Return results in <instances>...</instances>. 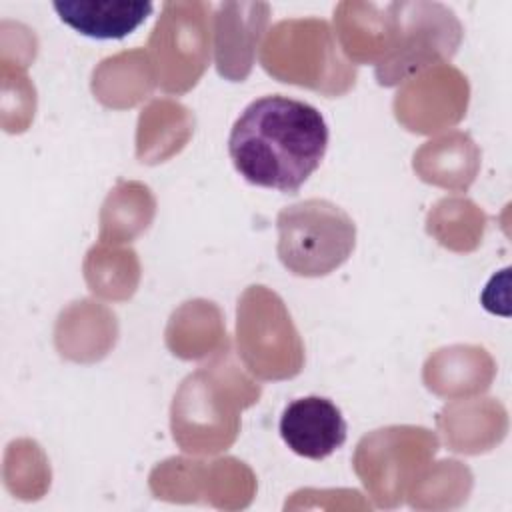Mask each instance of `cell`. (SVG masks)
Segmentation results:
<instances>
[{
	"instance_id": "6da1fadb",
	"label": "cell",
	"mask_w": 512,
	"mask_h": 512,
	"mask_svg": "<svg viewBox=\"0 0 512 512\" xmlns=\"http://www.w3.org/2000/svg\"><path fill=\"white\" fill-rule=\"evenodd\" d=\"M328 136L318 108L284 94H268L250 102L236 118L228 154L246 182L296 194L322 164Z\"/></svg>"
},
{
	"instance_id": "7a4b0ae2",
	"label": "cell",
	"mask_w": 512,
	"mask_h": 512,
	"mask_svg": "<svg viewBox=\"0 0 512 512\" xmlns=\"http://www.w3.org/2000/svg\"><path fill=\"white\" fill-rule=\"evenodd\" d=\"M386 20V52L376 66L382 86L398 84L432 62L452 58L462 38L454 12L436 2L386 4Z\"/></svg>"
},
{
	"instance_id": "3957f363",
	"label": "cell",
	"mask_w": 512,
	"mask_h": 512,
	"mask_svg": "<svg viewBox=\"0 0 512 512\" xmlns=\"http://www.w3.org/2000/svg\"><path fill=\"white\" fill-rule=\"evenodd\" d=\"M278 258L296 276H324L354 250L352 218L328 200L286 206L276 220Z\"/></svg>"
},
{
	"instance_id": "277c9868",
	"label": "cell",
	"mask_w": 512,
	"mask_h": 512,
	"mask_svg": "<svg viewBox=\"0 0 512 512\" xmlns=\"http://www.w3.org/2000/svg\"><path fill=\"white\" fill-rule=\"evenodd\" d=\"M278 428L284 444L308 460H324L346 442V420L324 396L292 400L282 410Z\"/></svg>"
},
{
	"instance_id": "5b68a950",
	"label": "cell",
	"mask_w": 512,
	"mask_h": 512,
	"mask_svg": "<svg viewBox=\"0 0 512 512\" xmlns=\"http://www.w3.org/2000/svg\"><path fill=\"white\" fill-rule=\"evenodd\" d=\"M52 6L64 24L96 40L132 34L154 10L152 2L138 0H60Z\"/></svg>"
}]
</instances>
